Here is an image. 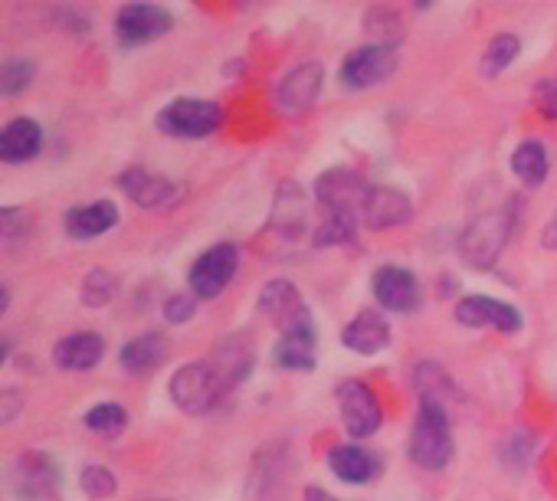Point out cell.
Masks as SVG:
<instances>
[{
  "mask_svg": "<svg viewBox=\"0 0 557 501\" xmlns=\"http://www.w3.org/2000/svg\"><path fill=\"white\" fill-rule=\"evenodd\" d=\"M410 459L430 472L443 468L453 459V426H449L446 406L420 403V413L410 433Z\"/></svg>",
  "mask_w": 557,
  "mask_h": 501,
  "instance_id": "1",
  "label": "cell"
},
{
  "mask_svg": "<svg viewBox=\"0 0 557 501\" xmlns=\"http://www.w3.org/2000/svg\"><path fill=\"white\" fill-rule=\"evenodd\" d=\"M226 377L220 374L216 364H187L171 377V400L184 410V413H207L220 403V397L226 393Z\"/></svg>",
  "mask_w": 557,
  "mask_h": 501,
  "instance_id": "2",
  "label": "cell"
},
{
  "mask_svg": "<svg viewBox=\"0 0 557 501\" xmlns=\"http://www.w3.org/2000/svg\"><path fill=\"white\" fill-rule=\"evenodd\" d=\"M508 233H511V213H508V210H495V213L475 216V220L466 226L462 239H459V253H462V260H466L469 266H475V270H488V266L498 260L502 249H505Z\"/></svg>",
  "mask_w": 557,
  "mask_h": 501,
  "instance_id": "3",
  "label": "cell"
},
{
  "mask_svg": "<svg viewBox=\"0 0 557 501\" xmlns=\"http://www.w3.org/2000/svg\"><path fill=\"white\" fill-rule=\"evenodd\" d=\"M154 122L171 138H207L220 128L223 112L216 102H207V99H177Z\"/></svg>",
  "mask_w": 557,
  "mask_h": 501,
  "instance_id": "4",
  "label": "cell"
},
{
  "mask_svg": "<svg viewBox=\"0 0 557 501\" xmlns=\"http://www.w3.org/2000/svg\"><path fill=\"white\" fill-rule=\"evenodd\" d=\"M338 413H342L345 429L355 439L374 436L381 429V419H384L381 400H377V393L364 380H345L338 387Z\"/></svg>",
  "mask_w": 557,
  "mask_h": 501,
  "instance_id": "5",
  "label": "cell"
},
{
  "mask_svg": "<svg viewBox=\"0 0 557 501\" xmlns=\"http://www.w3.org/2000/svg\"><path fill=\"white\" fill-rule=\"evenodd\" d=\"M259 312L283 331V335H293V331H309L315 328L312 318H309V309L299 296V289L286 279H275L262 289L259 296Z\"/></svg>",
  "mask_w": 557,
  "mask_h": 501,
  "instance_id": "6",
  "label": "cell"
},
{
  "mask_svg": "<svg viewBox=\"0 0 557 501\" xmlns=\"http://www.w3.org/2000/svg\"><path fill=\"white\" fill-rule=\"evenodd\" d=\"M236 270H239V249L236 246H230V242L210 246L207 253L194 263V270H190L194 296L197 299H216L230 286Z\"/></svg>",
  "mask_w": 557,
  "mask_h": 501,
  "instance_id": "7",
  "label": "cell"
},
{
  "mask_svg": "<svg viewBox=\"0 0 557 501\" xmlns=\"http://www.w3.org/2000/svg\"><path fill=\"white\" fill-rule=\"evenodd\" d=\"M394 70H397V50H394V43H374V47L355 50L345 60L342 83L348 89H368V86H381Z\"/></svg>",
  "mask_w": 557,
  "mask_h": 501,
  "instance_id": "8",
  "label": "cell"
},
{
  "mask_svg": "<svg viewBox=\"0 0 557 501\" xmlns=\"http://www.w3.org/2000/svg\"><path fill=\"white\" fill-rule=\"evenodd\" d=\"M171 14L154 4H128L115 17V37L122 47H145L171 30Z\"/></svg>",
  "mask_w": 557,
  "mask_h": 501,
  "instance_id": "9",
  "label": "cell"
},
{
  "mask_svg": "<svg viewBox=\"0 0 557 501\" xmlns=\"http://www.w3.org/2000/svg\"><path fill=\"white\" fill-rule=\"evenodd\" d=\"M456 322L466 328H495V331H518L521 328V315L515 305L488 299V296H469L456 305Z\"/></svg>",
  "mask_w": 557,
  "mask_h": 501,
  "instance_id": "10",
  "label": "cell"
},
{
  "mask_svg": "<svg viewBox=\"0 0 557 501\" xmlns=\"http://www.w3.org/2000/svg\"><path fill=\"white\" fill-rule=\"evenodd\" d=\"M358 220L368 226V229H391V226H400L410 220V200L394 190V187H371L364 190L361 197V206H358Z\"/></svg>",
  "mask_w": 557,
  "mask_h": 501,
  "instance_id": "11",
  "label": "cell"
},
{
  "mask_svg": "<svg viewBox=\"0 0 557 501\" xmlns=\"http://www.w3.org/2000/svg\"><path fill=\"white\" fill-rule=\"evenodd\" d=\"M374 299L381 302V309L407 315L420 305V283L404 266H384L374 273Z\"/></svg>",
  "mask_w": 557,
  "mask_h": 501,
  "instance_id": "12",
  "label": "cell"
},
{
  "mask_svg": "<svg viewBox=\"0 0 557 501\" xmlns=\"http://www.w3.org/2000/svg\"><path fill=\"white\" fill-rule=\"evenodd\" d=\"M322 66L319 63H302L296 66L283 83H278V92H275V102L283 112H306L315 105L319 92H322Z\"/></svg>",
  "mask_w": 557,
  "mask_h": 501,
  "instance_id": "13",
  "label": "cell"
},
{
  "mask_svg": "<svg viewBox=\"0 0 557 501\" xmlns=\"http://www.w3.org/2000/svg\"><path fill=\"white\" fill-rule=\"evenodd\" d=\"M14 485L24 501H47L50 494H57L60 472L47 455H21L14 465Z\"/></svg>",
  "mask_w": 557,
  "mask_h": 501,
  "instance_id": "14",
  "label": "cell"
},
{
  "mask_svg": "<svg viewBox=\"0 0 557 501\" xmlns=\"http://www.w3.org/2000/svg\"><path fill=\"white\" fill-rule=\"evenodd\" d=\"M122 187H125V193H128L138 206H145V210H168V206H174V203L181 200V187H177L174 180L154 177V174H148V171H141V167L125 171Z\"/></svg>",
  "mask_w": 557,
  "mask_h": 501,
  "instance_id": "15",
  "label": "cell"
},
{
  "mask_svg": "<svg viewBox=\"0 0 557 501\" xmlns=\"http://www.w3.org/2000/svg\"><path fill=\"white\" fill-rule=\"evenodd\" d=\"M40 145H44V128L34 118H14L0 131V158L8 164H24L37 158Z\"/></svg>",
  "mask_w": 557,
  "mask_h": 501,
  "instance_id": "16",
  "label": "cell"
},
{
  "mask_svg": "<svg viewBox=\"0 0 557 501\" xmlns=\"http://www.w3.org/2000/svg\"><path fill=\"white\" fill-rule=\"evenodd\" d=\"M115 223H119V210L109 200H96V203H86V206H73L63 216L66 233L76 236V239H96V236L109 233Z\"/></svg>",
  "mask_w": 557,
  "mask_h": 501,
  "instance_id": "17",
  "label": "cell"
},
{
  "mask_svg": "<svg viewBox=\"0 0 557 501\" xmlns=\"http://www.w3.org/2000/svg\"><path fill=\"white\" fill-rule=\"evenodd\" d=\"M342 341H345L348 351L371 358V354H381V351L391 345V328H387V322H384L377 312H361V315L345 328Z\"/></svg>",
  "mask_w": 557,
  "mask_h": 501,
  "instance_id": "18",
  "label": "cell"
},
{
  "mask_svg": "<svg viewBox=\"0 0 557 501\" xmlns=\"http://www.w3.org/2000/svg\"><path fill=\"white\" fill-rule=\"evenodd\" d=\"M102 354H106V341L96 331H79L57 345L53 361L63 371H92L102 361Z\"/></svg>",
  "mask_w": 557,
  "mask_h": 501,
  "instance_id": "19",
  "label": "cell"
},
{
  "mask_svg": "<svg viewBox=\"0 0 557 501\" xmlns=\"http://www.w3.org/2000/svg\"><path fill=\"white\" fill-rule=\"evenodd\" d=\"M329 465H332V472H335L342 481H348V485H368V481H374V475L381 472L377 455L368 452V449H361V446H335V449L329 452Z\"/></svg>",
  "mask_w": 557,
  "mask_h": 501,
  "instance_id": "20",
  "label": "cell"
},
{
  "mask_svg": "<svg viewBox=\"0 0 557 501\" xmlns=\"http://www.w3.org/2000/svg\"><path fill=\"white\" fill-rule=\"evenodd\" d=\"M164 361H168V338L164 335H141L122 348V367H125V374H135V377L151 374Z\"/></svg>",
  "mask_w": 557,
  "mask_h": 501,
  "instance_id": "21",
  "label": "cell"
},
{
  "mask_svg": "<svg viewBox=\"0 0 557 501\" xmlns=\"http://www.w3.org/2000/svg\"><path fill=\"white\" fill-rule=\"evenodd\" d=\"M315 348H319L315 328L283 335V341L275 345V364L286 367V371H312L315 367Z\"/></svg>",
  "mask_w": 557,
  "mask_h": 501,
  "instance_id": "22",
  "label": "cell"
},
{
  "mask_svg": "<svg viewBox=\"0 0 557 501\" xmlns=\"http://www.w3.org/2000/svg\"><path fill=\"white\" fill-rule=\"evenodd\" d=\"M511 171L521 184L537 187L547 177V151L541 141H521L511 154Z\"/></svg>",
  "mask_w": 557,
  "mask_h": 501,
  "instance_id": "23",
  "label": "cell"
},
{
  "mask_svg": "<svg viewBox=\"0 0 557 501\" xmlns=\"http://www.w3.org/2000/svg\"><path fill=\"white\" fill-rule=\"evenodd\" d=\"M86 426L96 433V436H106V439H115L125 426H128V413L119 406V403H99L86 413Z\"/></svg>",
  "mask_w": 557,
  "mask_h": 501,
  "instance_id": "24",
  "label": "cell"
},
{
  "mask_svg": "<svg viewBox=\"0 0 557 501\" xmlns=\"http://www.w3.org/2000/svg\"><path fill=\"white\" fill-rule=\"evenodd\" d=\"M355 220L351 213H342V210H325V220L322 226L315 229V246H338V242H351L355 236Z\"/></svg>",
  "mask_w": 557,
  "mask_h": 501,
  "instance_id": "25",
  "label": "cell"
},
{
  "mask_svg": "<svg viewBox=\"0 0 557 501\" xmlns=\"http://www.w3.org/2000/svg\"><path fill=\"white\" fill-rule=\"evenodd\" d=\"M518 57V40L515 37H495L482 57V73L485 76H498L505 73V66Z\"/></svg>",
  "mask_w": 557,
  "mask_h": 501,
  "instance_id": "26",
  "label": "cell"
},
{
  "mask_svg": "<svg viewBox=\"0 0 557 501\" xmlns=\"http://www.w3.org/2000/svg\"><path fill=\"white\" fill-rule=\"evenodd\" d=\"M30 79H34V63L11 60V63H4V70H0V92L17 96V92H24L30 86Z\"/></svg>",
  "mask_w": 557,
  "mask_h": 501,
  "instance_id": "27",
  "label": "cell"
},
{
  "mask_svg": "<svg viewBox=\"0 0 557 501\" xmlns=\"http://www.w3.org/2000/svg\"><path fill=\"white\" fill-rule=\"evenodd\" d=\"M112 299H115V276H109V273H92V276L86 279V286H83V302L92 305V309H99V305H106V302H112Z\"/></svg>",
  "mask_w": 557,
  "mask_h": 501,
  "instance_id": "28",
  "label": "cell"
},
{
  "mask_svg": "<svg viewBox=\"0 0 557 501\" xmlns=\"http://www.w3.org/2000/svg\"><path fill=\"white\" fill-rule=\"evenodd\" d=\"M83 488H86V494H92V498H109V494L115 491V475H112L106 465H89V468L83 472Z\"/></svg>",
  "mask_w": 557,
  "mask_h": 501,
  "instance_id": "29",
  "label": "cell"
},
{
  "mask_svg": "<svg viewBox=\"0 0 557 501\" xmlns=\"http://www.w3.org/2000/svg\"><path fill=\"white\" fill-rule=\"evenodd\" d=\"M0 236H4L8 249L14 242H21L27 236V213H21L17 206H8L4 213H0Z\"/></svg>",
  "mask_w": 557,
  "mask_h": 501,
  "instance_id": "30",
  "label": "cell"
},
{
  "mask_svg": "<svg viewBox=\"0 0 557 501\" xmlns=\"http://www.w3.org/2000/svg\"><path fill=\"white\" fill-rule=\"evenodd\" d=\"M194 309H197V302H194V296H171L168 302H164V318L171 322V325H184V322H190L194 318Z\"/></svg>",
  "mask_w": 557,
  "mask_h": 501,
  "instance_id": "31",
  "label": "cell"
},
{
  "mask_svg": "<svg viewBox=\"0 0 557 501\" xmlns=\"http://www.w3.org/2000/svg\"><path fill=\"white\" fill-rule=\"evenodd\" d=\"M537 102L547 115H557V83H544L537 89Z\"/></svg>",
  "mask_w": 557,
  "mask_h": 501,
  "instance_id": "32",
  "label": "cell"
},
{
  "mask_svg": "<svg viewBox=\"0 0 557 501\" xmlns=\"http://www.w3.org/2000/svg\"><path fill=\"white\" fill-rule=\"evenodd\" d=\"M17 390H4V410H0V416H4V423H11L14 419V413H17Z\"/></svg>",
  "mask_w": 557,
  "mask_h": 501,
  "instance_id": "33",
  "label": "cell"
},
{
  "mask_svg": "<svg viewBox=\"0 0 557 501\" xmlns=\"http://www.w3.org/2000/svg\"><path fill=\"white\" fill-rule=\"evenodd\" d=\"M544 246L547 249H557V213L547 220V226H544Z\"/></svg>",
  "mask_w": 557,
  "mask_h": 501,
  "instance_id": "34",
  "label": "cell"
},
{
  "mask_svg": "<svg viewBox=\"0 0 557 501\" xmlns=\"http://www.w3.org/2000/svg\"><path fill=\"white\" fill-rule=\"evenodd\" d=\"M306 501H338V498L329 494L325 488H306Z\"/></svg>",
  "mask_w": 557,
  "mask_h": 501,
  "instance_id": "35",
  "label": "cell"
}]
</instances>
